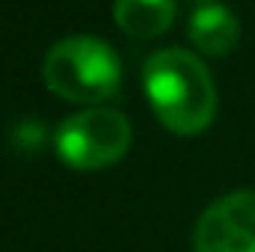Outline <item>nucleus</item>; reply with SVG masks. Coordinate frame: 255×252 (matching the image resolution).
Wrapping results in <instances>:
<instances>
[{
	"instance_id": "20e7f679",
	"label": "nucleus",
	"mask_w": 255,
	"mask_h": 252,
	"mask_svg": "<svg viewBox=\"0 0 255 252\" xmlns=\"http://www.w3.org/2000/svg\"><path fill=\"white\" fill-rule=\"evenodd\" d=\"M193 252H255V190L211 202L193 229Z\"/></svg>"
},
{
	"instance_id": "0eeeda50",
	"label": "nucleus",
	"mask_w": 255,
	"mask_h": 252,
	"mask_svg": "<svg viewBox=\"0 0 255 252\" xmlns=\"http://www.w3.org/2000/svg\"><path fill=\"white\" fill-rule=\"evenodd\" d=\"M202 3H214V0H202Z\"/></svg>"
},
{
	"instance_id": "7ed1b4c3",
	"label": "nucleus",
	"mask_w": 255,
	"mask_h": 252,
	"mask_svg": "<svg viewBox=\"0 0 255 252\" xmlns=\"http://www.w3.org/2000/svg\"><path fill=\"white\" fill-rule=\"evenodd\" d=\"M130 139L133 130L128 116L110 107H89L71 113L54 133L60 160L77 172H98L119 163L130 148Z\"/></svg>"
},
{
	"instance_id": "39448f33",
	"label": "nucleus",
	"mask_w": 255,
	"mask_h": 252,
	"mask_svg": "<svg viewBox=\"0 0 255 252\" xmlns=\"http://www.w3.org/2000/svg\"><path fill=\"white\" fill-rule=\"evenodd\" d=\"M187 36L193 48L205 57H226L241 42V21L223 3L199 6L187 21Z\"/></svg>"
},
{
	"instance_id": "f03ea898",
	"label": "nucleus",
	"mask_w": 255,
	"mask_h": 252,
	"mask_svg": "<svg viewBox=\"0 0 255 252\" xmlns=\"http://www.w3.org/2000/svg\"><path fill=\"white\" fill-rule=\"evenodd\" d=\"M42 77L54 95L71 104H101L119 92L122 60L98 36H65L45 54Z\"/></svg>"
},
{
	"instance_id": "423d86ee",
	"label": "nucleus",
	"mask_w": 255,
	"mask_h": 252,
	"mask_svg": "<svg viewBox=\"0 0 255 252\" xmlns=\"http://www.w3.org/2000/svg\"><path fill=\"white\" fill-rule=\"evenodd\" d=\"M175 0H116L113 21L133 39H157L175 21Z\"/></svg>"
},
{
	"instance_id": "f257e3e1",
	"label": "nucleus",
	"mask_w": 255,
	"mask_h": 252,
	"mask_svg": "<svg viewBox=\"0 0 255 252\" xmlns=\"http://www.w3.org/2000/svg\"><path fill=\"white\" fill-rule=\"evenodd\" d=\"M142 92L157 122L178 133L196 136L217 116V86L196 54L184 48H160L142 65Z\"/></svg>"
}]
</instances>
